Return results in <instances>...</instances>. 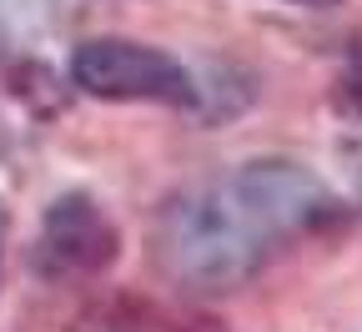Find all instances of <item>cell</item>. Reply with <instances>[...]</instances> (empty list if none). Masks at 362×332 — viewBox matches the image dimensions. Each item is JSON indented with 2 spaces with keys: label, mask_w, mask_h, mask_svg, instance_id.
<instances>
[{
  "label": "cell",
  "mask_w": 362,
  "mask_h": 332,
  "mask_svg": "<svg viewBox=\"0 0 362 332\" xmlns=\"http://www.w3.org/2000/svg\"><path fill=\"white\" fill-rule=\"evenodd\" d=\"M71 76L86 96L101 101H161V106L197 101V81L187 76V66L136 40H86L71 56Z\"/></svg>",
  "instance_id": "2"
},
{
  "label": "cell",
  "mask_w": 362,
  "mask_h": 332,
  "mask_svg": "<svg viewBox=\"0 0 362 332\" xmlns=\"http://www.w3.org/2000/svg\"><path fill=\"white\" fill-rule=\"evenodd\" d=\"M337 101L362 116V35L347 45V61H342V76H337Z\"/></svg>",
  "instance_id": "4"
},
{
  "label": "cell",
  "mask_w": 362,
  "mask_h": 332,
  "mask_svg": "<svg viewBox=\"0 0 362 332\" xmlns=\"http://www.w3.org/2000/svg\"><path fill=\"white\" fill-rule=\"evenodd\" d=\"M111 262H116L111 217L81 192L51 202V212L40 222V242H35V267L45 277H90Z\"/></svg>",
  "instance_id": "3"
},
{
  "label": "cell",
  "mask_w": 362,
  "mask_h": 332,
  "mask_svg": "<svg viewBox=\"0 0 362 332\" xmlns=\"http://www.w3.org/2000/svg\"><path fill=\"white\" fill-rule=\"evenodd\" d=\"M0 247H6V202H0Z\"/></svg>",
  "instance_id": "7"
},
{
  "label": "cell",
  "mask_w": 362,
  "mask_h": 332,
  "mask_svg": "<svg viewBox=\"0 0 362 332\" xmlns=\"http://www.w3.org/2000/svg\"><path fill=\"white\" fill-rule=\"evenodd\" d=\"M327 217L332 192L307 166L252 161L171 197L151 227V257L187 292H232Z\"/></svg>",
  "instance_id": "1"
},
{
  "label": "cell",
  "mask_w": 362,
  "mask_h": 332,
  "mask_svg": "<svg viewBox=\"0 0 362 332\" xmlns=\"http://www.w3.org/2000/svg\"><path fill=\"white\" fill-rule=\"evenodd\" d=\"M292 6H337V0H292Z\"/></svg>",
  "instance_id": "6"
},
{
  "label": "cell",
  "mask_w": 362,
  "mask_h": 332,
  "mask_svg": "<svg viewBox=\"0 0 362 332\" xmlns=\"http://www.w3.org/2000/svg\"><path fill=\"white\" fill-rule=\"evenodd\" d=\"M347 176H352V197L362 202V141L347 147Z\"/></svg>",
  "instance_id": "5"
}]
</instances>
